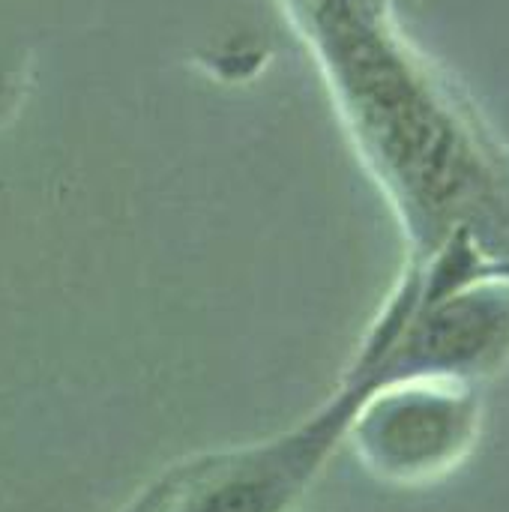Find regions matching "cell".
Here are the masks:
<instances>
[{"label":"cell","mask_w":509,"mask_h":512,"mask_svg":"<svg viewBox=\"0 0 509 512\" xmlns=\"http://www.w3.org/2000/svg\"><path fill=\"white\" fill-rule=\"evenodd\" d=\"M282 3L402 228L408 264L429 261L453 237L509 258L507 141L411 42L393 0Z\"/></svg>","instance_id":"cell-1"},{"label":"cell","mask_w":509,"mask_h":512,"mask_svg":"<svg viewBox=\"0 0 509 512\" xmlns=\"http://www.w3.org/2000/svg\"><path fill=\"white\" fill-rule=\"evenodd\" d=\"M375 390L372 372L351 363L339 390L294 429L168 465L120 512H291Z\"/></svg>","instance_id":"cell-2"},{"label":"cell","mask_w":509,"mask_h":512,"mask_svg":"<svg viewBox=\"0 0 509 512\" xmlns=\"http://www.w3.org/2000/svg\"><path fill=\"white\" fill-rule=\"evenodd\" d=\"M480 282L509 288V258H486L483 252H477L468 264V285H480Z\"/></svg>","instance_id":"cell-4"},{"label":"cell","mask_w":509,"mask_h":512,"mask_svg":"<svg viewBox=\"0 0 509 512\" xmlns=\"http://www.w3.org/2000/svg\"><path fill=\"white\" fill-rule=\"evenodd\" d=\"M483 405L474 384L405 381L363 399L345 441L360 465L393 486H423L456 471L474 450Z\"/></svg>","instance_id":"cell-3"}]
</instances>
